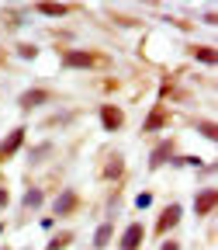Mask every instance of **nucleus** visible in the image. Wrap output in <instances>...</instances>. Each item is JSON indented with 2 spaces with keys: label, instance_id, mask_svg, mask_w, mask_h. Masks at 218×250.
<instances>
[{
  "label": "nucleus",
  "instance_id": "c85d7f7f",
  "mask_svg": "<svg viewBox=\"0 0 218 250\" xmlns=\"http://www.w3.org/2000/svg\"><path fill=\"white\" fill-rule=\"evenodd\" d=\"M4 229H7V223H4V219H0V236H4Z\"/></svg>",
  "mask_w": 218,
  "mask_h": 250
},
{
  "label": "nucleus",
  "instance_id": "0eeeda50",
  "mask_svg": "<svg viewBox=\"0 0 218 250\" xmlns=\"http://www.w3.org/2000/svg\"><path fill=\"white\" fill-rule=\"evenodd\" d=\"M28 132H31V129H28V125L21 122V125H14V129H11L4 139H0V167H4V164H11L14 156L24 149V143H28Z\"/></svg>",
  "mask_w": 218,
  "mask_h": 250
},
{
  "label": "nucleus",
  "instance_id": "f257e3e1",
  "mask_svg": "<svg viewBox=\"0 0 218 250\" xmlns=\"http://www.w3.org/2000/svg\"><path fill=\"white\" fill-rule=\"evenodd\" d=\"M59 66L62 70H108L111 56L101 49H62L59 52Z\"/></svg>",
  "mask_w": 218,
  "mask_h": 250
},
{
  "label": "nucleus",
  "instance_id": "f03ea898",
  "mask_svg": "<svg viewBox=\"0 0 218 250\" xmlns=\"http://www.w3.org/2000/svg\"><path fill=\"white\" fill-rule=\"evenodd\" d=\"M180 223H183V202H177V198H173V202H166V205L160 208V215H156V223H152V236H160V240H163V236H170Z\"/></svg>",
  "mask_w": 218,
  "mask_h": 250
},
{
  "label": "nucleus",
  "instance_id": "bb28decb",
  "mask_svg": "<svg viewBox=\"0 0 218 250\" xmlns=\"http://www.w3.org/2000/svg\"><path fill=\"white\" fill-rule=\"evenodd\" d=\"M142 4H145V7H156V4H160V0H142Z\"/></svg>",
  "mask_w": 218,
  "mask_h": 250
},
{
  "label": "nucleus",
  "instance_id": "cd10ccee",
  "mask_svg": "<svg viewBox=\"0 0 218 250\" xmlns=\"http://www.w3.org/2000/svg\"><path fill=\"white\" fill-rule=\"evenodd\" d=\"M4 59H7V52H4V49H0V66H4Z\"/></svg>",
  "mask_w": 218,
  "mask_h": 250
},
{
  "label": "nucleus",
  "instance_id": "5701e85b",
  "mask_svg": "<svg viewBox=\"0 0 218 250\" xmlns=\"http://www.w3.org/2000/svg\"><path fill=\"white\" fill-rule=\"evenodd\" d=\"M101 90H104V94H118V90H121V80H118V77H104V80H101Z\"/></svg>",
  "mask_w": 218,
  "mask_h": 250
},
{
  "label": "nucleus",
  "instance_id": "4468645a",
  "mask_svg": "<svg viewBox=\"0 0 218 250\" xmlns=\"http://www.w3.org/2000/svg\"><path fill=\"white\" fill-rule=\"evenodd\" d=\"M45 205V191L38 184H28V191L21 195V212H38Z\"/></svg>",
  "mask_w": 218,
  "mask_h": 250
},
{
  "label": "nucleus",
  "instance_id": "1a4fd4ad",
  "mask_svg": "<svg viewBox=\"0 0 218 250\" xmlns=\"http://www.w3.org/2000/svg\"><path fill=\"white\" fill-rule=\"evenodd\" d=\"M101 181H108V184H121L125 181V156L118 153V149H104V167H101Z\"/></svg>",
  "mask_w": 218,
  "mask_h": 250
},
{
  "label": "nucleus",
  "instance_id": "a211bd4d",
  "mask_svg": "<svg viewBox=\"0 0 218 250\" xmlns=\"http://www.w3.org/2000/svg\"><path fill=\"white\" fill-rule=\"evenodd\" d=\"M14 52H18L21 59H28V62L38 59V45H35V42H14Z\"/></svg>",
  "mask_w": 218,
  "mask_h": 250
},
{
  "label": "nucleus",
  "instance_id": "f8f14e48",
  "mask_svg": "<svg viewBox=\"0 0 218 250\" xmlns=\"http://www.w3.org/2000/svg\"><path fill=\"white\" fill-rule=\"evenodd\" d=\"M76 7L73 4H62V0H35L31 4V14H38V18H70Z\"/></svg>",
  "mask_w": 218,
  "mask_h": 250
},
{
  "label": "nucleus",
  "instance_id": "a878e982",
  "mask_svg": "<svg viewBox=\"0 0 218 250\" xmlns=\"http://www.w3.org/2000/svg\"><path fill=\"white\" fill-rule=\"evenodd\" d=\"M201 21H204L208 28H215V11H204V14H201Z\"/></svg>",
  "mask_w": 218,
  "mask_h": 250
},
{
  "label": "nucleus",
  "instance_id": "c756f323",
  "mask_svg": "<svg viewBox=\"0 0 218 250\" xmlns=\"http://www.w3.org/2000/svg\"><path fill=\"white\" fill-rule=\"evenodd\" d=\"M0 250H11V247H7V243H4V247H0Z\"/></svg>",
  "mask_w": 218,
  "mask_h": 250
},
{
  "label": "nucleus",
  "instance_id": "2eb2a0df",
  "mask_svg": "<svg viewBox=\"0 0 218 250\" xmlns=\"http://www.w3.org/2000/svg\"><path fill=\"white\" fill-rule=\"evenodd\" d=\"M73 243H76V233H73V229H59V233H52V236H49L45 250H70Z\"/></svg>",
  "mask_w": 218,
  "mask_h": 250
},
{
  "label": "nucleus",
  "instance_id": "f3484780",
  "mask_svg": "<svg viewBox=\"0 0 218 250\" xmlns=\"http://www.w3.org/2000/svg\"><path fill=\"white\" fill-rule=\"evenodd\" d=\"M191 125H194V129H198L208 143H218V125H215V118H194Z\"/></svg>",
  "mask_w": 218,
  "mask_h": 250
},
{
  "label": "nucleus",
  "instance_id": "39448f33",
  "mask_svg": "<svg viewBox=\"0 0 218 250\" xmlns=\"http://www.w3.org/2000/svg\"><path fill=\"white\" fill-rule=\"evenodd\" d=\"M52 101H55V90H52V87H28V90L18 94V111L31 115V111L52 104Z\"/></svg>",
  "mask_w": 218,
  "mask_h": 250
},
{
  "label": "nucleus",
  "instance_id": "423d86ee",
  "mask_svg": "<svg viewBox=\"0 0 218 250\" xmlns=\"http://www.w3.org/2000/svg\"><path fill=\"white\" fill-rule=\"evenodd\" d=\"M177 153H180L177 139H170V136H166V139H156V143H152V149H149V160H145V170H152V174H156V170H163V167H166V164L173 160Z\"/></svg>",
  "mask_w": 218,
  "mask_h": 250
},
{
  "label": "nucleus",
  "instance_id": "6e6552de",
  "mask_svg": "<svg viewBox=\"0 0 218 250\" xmlns=\"http://www.w3.org/2000/svg\"><path fill=\"white\" fill-rule=\"evenodd\" d=\"M97 118H101V129H104L108 136H111V132H121V129H125V122H128L125 108L114 104V101H104V104L97 108Z\"/></svg>",
  "mask_w": 218,
  "mask_h": 250
},
{
  "label": "nucleus",
  "instance_id": "6ab92c4d",
  "mask_svg": "<svg viewBox=\"0 0 218 250\" xmlns=\"http://www.w3.org/2000/svg\"><path fill=\"white\" fill-rule=\"evenodd\" d=\"M0 21H4L7 28H21L24 24V14L21 11H0Z\"/></svg>",
  "mask_w": 218,
  "mask_h": 250
},
{
  "label": "nucleus",
  "instance_id": "20e7f679",
  "mask_svg": "<svg viewBox=\"0 0 218 250\" xmlns=\"http://www.w3.org/2000/svg\"><path fill=\"white\" fill-rule=\"evenodd\" d=\"M83 208V195L76 188H62V191L52 198V219H73Z\"/></svg>",
  "mask_w": 218,
  "mask_h": 250
},
{
  "label": "nucleus",
  "instance_id": "4be33fe9",
  "mask_svg": "<svg viewBox=\"0 0 218 250\" xmlns=\"http://www.w3.org/2000/svg\"><path fill=\"white\" fill-rule=\"evenodd\" d=\"M45 153H52V143H42V146H35V149H31V153H28V156H31V167H35Z\"/></svg>",
  "mask_w": 218,
  "mask_h": 250
},
{
  "label": "nucleus",
  "instance_id": "9d476101",
  "mask_svg": "<svg viewBox=\"0 0 218 250\" xmlns=\"http://www.w3.org/2000/svg\"><path fill=\"white\" fill-rule=\"evenodd\" d=\"M149 229L142 223H125V229L118 233V250H142Z\"/></svg>",
  "mask_w": 218,
  "mask_h": 250
},
{
  "label": "nucleus",
  "instance_id": "dca6fc26",
  "mask_svg": "<svg viewBox=\"0 0 218 250\" xmlns=\"http://www.w3.org/2000/svg\"><path fill=\"white\" fill-rule=\"evenodd\" d=\"M187 52H191V59H194V62H204V66H215V59H218L215 45H191Z\"/></svg>",
  "mask_w": 218,
  "mask_h": 250
},
{
  "label": "nucleus",
  "instance_id": "412c9836",
  "mask_svg": "<svg viewBox=\"0 0 218 250\" xmlns=\"http://www.w3.org/2000/svg\"><path fill=\"white\" fill-rule=\"evenodd\" d=\"M11 208V188H7V181L0 177V212H7Z\"/></svg>",
  "mask_w": 218,
  "mask_h": 250
},
{
  "label": "nucleus",
  "instance_id": "7ed1b4c3",
  "mask_svg": "<svg viewBox=\"0 0 218 250\" xmlns=\"http://www.w3.org/2000/svg\"><path fill=\"white\" fill-rule=\"evenodd\" d=\"M170 125H173V108L166 101H156L149 108V115L142 118V136H160V132L170 129Z\"/></svg>",
  "mask_w": 218,
  "mask_h": 250
},
{
  "label": "nucleus",
  "instance_id": "aec40b11",
  "mask_svg": "<svg viewBox=\"0 0 218 250\" xmlns=\"http://www.w3.org/2000/svg\"><path fill=\"white\" fill-rule=\"evenodd\" d=\"M152 202H156V198H152V191H149V188H142V191L135 195V208H139V212L152 208Z\"/></svg>",
  "mask_w": 218,
  "mask_h": 250
},
{
  "label": "nucleus",
  "instance_id": "393cba45",
  "mask_svg": "<svg viewBox=\"0 0 218 250\" xmlns=\"http://www.w3.org/2000/svg\"><path fill=\"white\" fill-rule=\"evenodd\" d=\"M55 223H59V219H52V215H45V219H42V229H49V233H52V229H55Z\"/></svg>",
  "mask_w": 218,
  "mask_h": 250
},
{
  "label": "nucleus",
  "instance_id": "ddd939ff",
  "mask_svg": "<svg viewBox=\"0 0 218 250\" xmlns=\"http://www.w3.org/2000/svg\"><path fill=\"white\" fill-rule=\"evenodd\" d=\"M111 243H114V219H104V223H97V229H93L90 247L93 250H108Z\"/></svg>",
  "mask_w": 218,
  "mask_h": 250
},
{
  "label": "nucleus",
  "instance_id": "b1692460",
  "mask_svg": "<svg viewBox=\"0 0 218 250\" xmlns=\"http://www.w3.org/2000/svg\"><path fill=\"white\" fill-rule=\"evenodd\" d=\"M156 250H183V243H180L177 236H163V240H160V247H156Z\"/></svg>",
  "mask_w": 218,
  "mask_h": 250
},
{
  "label": "nucleus",
  "instance_id": "9b49d317",
  "mask_svg": "<svg viewBox=\"0 0 218 250\" xmlns=\"http://www.w3.org/2000/svg\"><path fill=\"white\" fill-rule=\"evenodd\" d=\"M218 208V191H215V184H204L201 191L194 195V215L198 219H211Z\"/></svg>",
  "mask_w": 218,
  "mask_h": 250
}]
</instances>
